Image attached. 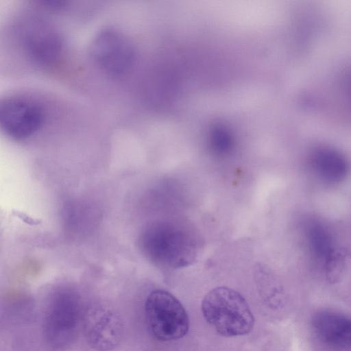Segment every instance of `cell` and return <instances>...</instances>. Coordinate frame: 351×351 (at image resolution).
I'll return each instance as SVG.
<instances>
[{
  "label": "cell",
  "instance_id": "cell-1",
  "mask_svg": "<svg viewBox=\"0 0 351 351\" xmlns=\"http://www.w3.org/2000/svg\"><path fill=\"white\" fill-rule=\"evenodd\" d=\"M12 29L22 54L32 66L51 70L61 64L66 43L56 25L44 14L25 12L17 17Z\"/></svg>",
  "mask_w": 351,
  "mask_h": 351
},
{
  "label": "cell",
  "instance_id": "cell-2",
  "mask_svg": "<svg viewBox=\"0 0 351 351\" xmlns=\"http://www.w3.org/2000/svg\"><path fill=\"white\" fill-rule=\"evenodd\" d=\"M87 49L94 70L109 82H123L134 72L138 56L135 43L119 27L106 25L98 29Z\"/></svg>",
  "mask_w": 351,
  "mask_h": 351
},
{
  "label": "cell",
  "instance_id": "cell-3",
  "mask_svg": "<svg viewBox=\"0 0 351 351\" xmlns=\"http://www.w3.org/2000/svg\"><path fill=\"white\" fill-rule=\"evenodd\" d=\"M202 312L208 324L223 337L247 335L254 325V315L245 299L226 287H216L204 296Z\"/></svg>",
  "mask_w": 351,
  "mask_h": 351
},
{
  "label": "cell",
  "instance_id": "cell-4",
  "mask_svg": "<svg viewBox=\"0 0 351 351\" xmlns=\"http://www.w3.org/2000/svg\"><path fill=\"white\" fill-rule=\"evenodd\" d=\"M47 99L32 93H14L0 101V127L16 141L28 139L44 129L49 121Z\"/></svg>",
  "mask_w": 351,
  "mask_h": 351
},
{
  "label": "cell",
  "instance_id": "cell-5",
  "mask_svg": "<svg viewBox=\"0 0 351 351\" xmlns=\"http://www.w3.org/2000/svg\"><path fill=\"white\" fill-rule=\"evenodd\" d=\"M82 308L80 295L69 288L55 291L46 308L43 333L47 344L62 350L75 340L82 323Z\"/></svg>",
  "mask_w": 351,
  "mask_h": 351
},
{
  "label": "cell",
  "instance_id": "cell-6",
  "mask_svg": "<svg viewBox=\"0 0 351 351\" xmlns=\"http://www.w3.org/2000/svg\"><path fill=\"white\" fill-rule=\"evenodd\" d=\"M145 316L149 330L159 341L177 340L189 331L186 311L180 302L165 290L156 289L147 295Z\"/></svg>",
  "mask_w": 351,
  "mask_h": 351
},
{
  "label": "cell",
  "instance_id": "cell-7",
  "mask_svg": "<svg viewBox=\"0 0 351 351\" xmlns=\"http://www.w3.org/2000/svg\"><path fill=\"white\" fill-rule=\"evenodd\" d=\"M82 325L88 343L96 351L115 349L123 336V322L119 312L106 302L89 304L83 311Z\"/></svg>",
  "mask_w": 351,
  "mask_h": 351
},
{
  "label": "cell",
  "instance_id": "cell-8",
  "mask_svg": "<svg viewBox=\"0 0 351 351\" xmlns=\"http://www.w3.org/2000/svg\"><path fill=\"white\" fill-rule=\"evenodd\" d=\"M313 333L324 344L338 350H351V317L330 310L314 313L311 321Z\"/></svg>",
  "mask_w": 351,
  "mask_h": 351
}]
</instances>
